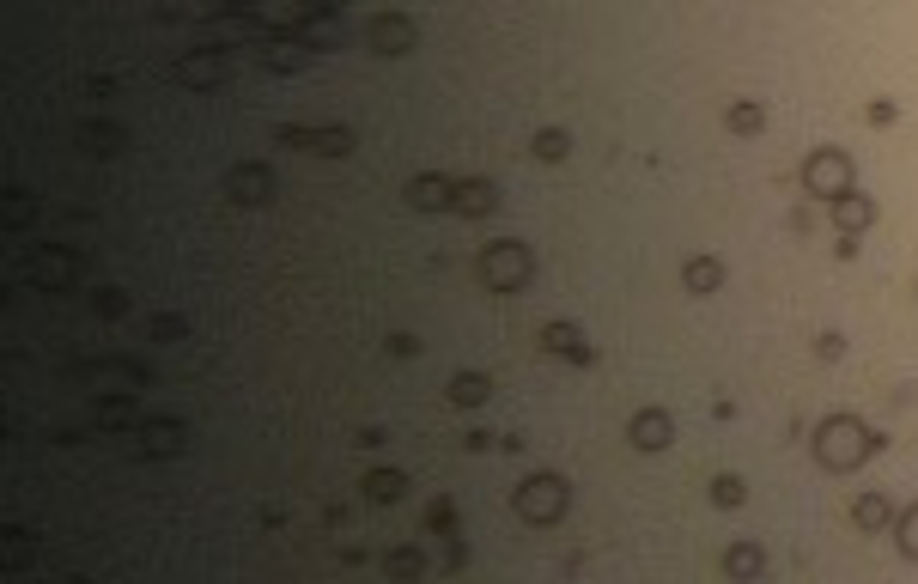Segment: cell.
Instances as JSON below:
<instances>
[{
    "mask_svg": "<svg viewBox=\"0 0 918 584\" xmlns=\"http://www.w3.org/2000/svg\"><path fill=\"white\" fill-rule=\"evenodd\" d=\"M566 505H572V481H566V475H554V469H535V475H523V481H517V493H511V511H517L523 524H535V530L560 524V518H566Z\"/></svg>",
    "mask_w": 918,
    "mask_h": 584,
    "instance_id": "6da1fadb",
    "label": "cell"
},
{
    "mask_svg": "<svg viewBox=\"0 0 918 584\" xmlns=\"http://www.w3.org/2000/svg\"><path fill=\"white\" fill-rule=\"evenodd\" d=\"M876 445H882V438L864 432V420H852V414H833V420L815 426V457H821V469H858Z\"/></svg>",
    "mask_w": 918,
    "mask_h": 584,
    "instance_id": "7a4b0ae2",
    "label": "cell"
},
{
    "mask_svg": "<svg viewBox=\"0 0 918 584\" xmlns=\"http://www.w3.org/2000/svg\"><path fill=\"white\" fill-rule=\"evenodd\" d=\"M475 274H481V286H493V292H517V286H529L535 256H529V244H517V238H493V244L481 250Z\"/></svg>",
    "mask_w": 918,
    "mask_h": 584,
    "instance_id": "3957f363",
    "label": "cell"
},
{
    "mask_svg": "<svg viewBox=\"0 0 918 584\" xmlns=\"http://www.w3.org/2000/svg\"><path fill=\"white\" fill-rule=\"evenodd\" d=\"M803 183H809L815 195H827V201L852 195V159H846V153H833V146H821V153L803 165Z\"/></svg>",
    "mask_w": 918,
    "mask_h": 584,
    "instance_id": "277c9868",
    "label": "cell"
},
{
    "mask_svg": "<svg viewBox=\"0 0 918 584\" xmlns=\"http://www.w3.org/2000/svg\"><path fill=\"white\" fill-rule=\"evenodd\" d=\"M365 49L384 55V61L408 55V49H414V19H402V13H371V19H365Z\"/></svg>",
    "mask_w": 918,
    "mask_h": 584,
    "instance_id": "5b68a950",
    "label": "cell"
},
{
    "mask_svg": "<svg viewBox=\"0 0 918 584\" xmlns=\"http://www.w3.org/2000/svg\"><path fill=\"white\" fill-rule=\"evenodd\" d=\"M225 201H238V207H268V201H274V171L256 165V159L232 165V177H225Z\"/></svg>",
    "mask_w": 918,
    "mask_h": 584,
    "instance_id": "8992f818",
    "label": "cell"
},
{
    "mask_svg": "<svg viewBox=\"0 0 918 584\" xmlns=\"http://www.w3.org/2000/svg\"><path fill=\"white\" fill-rule=\"evenodd\" d=\"M280 140L286 146H311V153H323V159H347L359 146V134L347 122H335V128H280Z\"/></svg>",
    "mask_w": 918,
    "mask_h": 584,
    "instance_id": "52a82bcc",
    "label": "cell"
},
{
    "mask_svg": "<svg viewBox=\"0 0 918 584\" xmlns=\"http://www.w3.org/2000/svg\"><path fill=\"white\" fill-rule=\"evenodd\" d=\"M627 445L633 451H669L675 445V420H669V408H639L633 420H627Z\"/></svg>",
    "mask_w": 918,
    "mask_h": 584,
    "instance_id": "ba28073f",
    "label": "cell"
},
{
    "mask_svg": "<svg viewBox=\"0 0 918 584\" xmlns=\"http://www.w3.org/2000/svg\"><path fill=\"white\" fill-rule=\"evenodd\" d=\"M408 207H414V213H444V207H456V177H444V171L408 177Z\"/></svg>",
    "mask_w": 918,
    "mask_h": 584,
    "instance_id": "9c48e42d",
    "label": "cell"
},
{
    "mask_svg": "<svg viewBox=\"0 0 918 584\" xmlns=\"http://www.w3.org/2000/svg\"><path fill=\"white\" fill-rule=\"evenodd\" d=\"M535 341H542L548 353H560L566 365H590L596 353H590V341H584V329L578 323H542V335H535Z\"/></svg>",
    "mask_w": 918,
    "mask_h": 584,
    "instance_id": "30bf717a",
    "label": "cell"
},
{
    "mask_svg": "<svg viewBox=\"0 0 918 584\" xmlns=\"http://www.w3.org/2000/svg\"><path fill=\"white\" fill-rule=\"evenodd\" d=\"M499 207V183L493 177H456V213L463 219H487Z\"/></svg>",
    "mask_w": 918,
    "mask_h": 584,
    "instance_id": "8fae6325",
    "label": "cell"
},
{
    "mask_svg": "<svg viewBox=\"0 0 918 584\" xmlns=\"http://www.w3.org/2000/svg\"><path fill=\"white\" fill-rule=\"evenodd\" d=\"M444 396H450V408H481V402L493 396V378H487V372H450Z\"/></svg>",
    "mask_w": 918,
    "mask_h": 584,
    "instance_id": "7c38bea8",
    "label": "cell"
},
{
    "mask_svg": "<svg viewBox=\"0 0 918 584\" xmlns=\"http://www.w3.org/2000/svg\"><path fill=\"white\" fill-rule=\"evenodd\" d=\"M359 493H365L371 505H396V499H408V469H371V475L359 481Z\"/></svg>",
    "mask_w": 918,
    "mask_h": 584,
    "instance_id": "4fadbf2b",
    "label": "cell"
},
{
    "mask_svg": "<svg viewBox=\"0 0 918 584\" xmlns=\"http://www.w3.org/2000/svg\"><path fill=\"white\" fill-rule=\"evenodd\" d=\"M681 286L706 299V292H718V286H724V262H718V256H694V262L681 268Z\"/></svg>",
    "mask_w": 918,
    "mask_h": 584,
    "instance_id": "5bb4252c",
    "label": "cell"
},
{
    "mask_svg": "<svg viewBox=\"0 0 918 584\" xmlns=\"http://www.w3.org/2000/svg\"><path fill=\"white\" fill-rule=\"evenodd\" d=\"M724 572H730L736 584H742V578H760V572H767V554H760V542H730Z\"/></svg>",
    "mask_w": 918,
    "mask_h": 584,
    "instance_id": "9a60e30c",
    "label": "cell"
},
{
    "mask_svg": "<svg viewBox=\"0 0 918 584\" xmlns=\"http://www.w3.org/2000/svg\"><path fill=\"white\" fill-rule=\"evenodd\" d=\"M870 219H876V207H870L864 195H839V201H833V226L846 232V238H852V232H864Z\"/></svg>",
    "mask_w": 918,
    "mask_h": 584,
    "instance_id": "2e32d148",
    "label": "cell"
},
{
    "mask_svg": "<svg viewBox=\"0 0 918 584\" xmlns=\"http://www.w3.org/2000/svg\"><path fill=\"white\" fill-rule=\"evenodd\" d=\"M529 153L542 159V165H560V159H572V134H566V128H535Z\"/></svg>",
    "mask_w": 918,
    "mask_h": 584,
    "instance_id": "e0dca14e",
    "label": "cell"
},
{
    "mask_svg": "<svg viewBox=\"0 0 918 584\" xmlns=\"http://www.w3.org/2000/svg\"><path fill=\"white\" fill-rule=\"evenodd\" d=\"M384 572H390L396 584H414V578H426V554H420V542H408V548H390Z\"/></svg>",
    "mask_w": 918,
    "mask_h": 584,
    "instance_id": "ac0fdd59",
    "label": "cell"
},
{
    "mask_svg": "<svg viewBox=\"0 0 918 584\" xmlns=\"http://www.w3.org/2000/svg\"><path fill=\"white\" fill-rule=\"evenodd\" d=\"M852 518H858V530H882V524H894V499L888 493H864Z\"/></svg>",
    "mask_w": 918,
    "mask_h": 584,
    "instance_id": "d6986e66",
    "label": "cell"
},
{
    "mask_svg": "<svg viewBox=\"0 0 918 584\" xmlns=\"http://www.w3.org/2000/svg\"><path fill=\"white\" fill-rule=\"evenodd\" d=\"M177 73H183V80H189V86H213V80H219V73H225V67H219V55L195 49L189 61H177Z\"/></svg>",
    "mask_w": 918,
    "mask_h": 584,
    "instance_id": "ffe728a7",
    "label": "cell"
},
{
    "mask_svg": "<svg viewBox=\"0 0 918 584\" xmlns=\"http://www.w3.org/2000/svg\"><path fill=\"white\" fill-rule=\"evenodd\" d=\"M742 499H748V481H742V475H730V469H724V475H712V505H724V511H730V505H742Z\"/></svg>",
    "mask_w": 918,
    "mask_h": 584,
    "instance_id": "44dd1931",
    "label": "cell"
},
{
    "mask_svg": "<svg viewBox=\"0 0 918 584\" xmlns=\"http://www.w3.org/2000/svg\"><path fill=\"white\" fill-rule=\"evenodd\" d=\"M724 122H730L736 134H760V122H767V110H760V104H748V98H742V104H730V116H724Z\"/></svg>",
    "mask_w": 918,
    "mask_h": 584,
    "instance_id": "7402d4cb",
    "label": "cell"
},
{
    "mask_svg": "<svg viewBox=\"0 0 918 584\" xmlns=\"http://www.w3.org/2000/svg\"><path fill=\"white\" fill-rule=\"evenodd\" d=\"M426 530H438V536L456 542V505H450V499H432V505H426Z\"/></svg>",
    "mask_w": 918,
    "mask_h": 584,
    "instance_id": "603a6c76",
    "label": "cell"
},
{
    "mask_svg": "<svg viewBox=\"0 0 918 584\" xmlns=\"http://www.w3.org/2000/svg\"><path fill=\"white\" fill-rule=\"evenodd\" d=\"M900 554H906V560H918V505H906V511H900Z\"/></svg>",
    "mask_w": 918,
    "mask_h": 584,
    "instance_id": "cb8c5ba5",
    "label": "cell"
},
{
    "mask_svg": "<svg viewBox=\"0 0 918 584\" xmlns=\"http://www.w3.org/2000/svg\"><path fill=\"white\" fill-rule=\"evenodd\" d=\"M152 335H159V341H177V335H183V317H152Z\"/></svg>",
    "mask_w": 918,
    "mask_h": 584,
    "instance_id": "d4e9b609",
    "label": "cell"
},
{
    "mask_svg": "<svg viewBox=\"0 0 918 584\" xmlns=\"http://www.w3.org/2000/svg\"><path fill=\"white\" fill-rule=\"evenodd\" d=\"M390 353H396V359H414V353H420V335H390Z\"/></svg>",
    "mask_w": 918,
    "mask_h": 584,
    "instance_id": "484cf974",
    "label": "cell"
},
{
    "mask_svg": "<svg viewBox=\"0 0 918 584\" xmlns=\"http://www.w3.org/2000/svg\"><path fill=\"white\" fill-rule=\"evenodd\" d=\"M98 311H104V317H122L128 299H122V292H98Z\"/></svg>",
    "mask_w": 918,
    "mask_h": 584,
    "instance_id": "4316f807",
    "label": "cell"
},
{
    "mask_svg": "<svg viewBox=\"0 0 918 584\" xmlns=\"http://www.w3.org/2000/svg\"><path fill=\"white\" fill-rule=\"evenodd\" d=\"M894 116H900V110H894V104H870V122H876V128H888V122H894Z\"/></svg>",
    "mask_w": 918,
    "mask_h": 584,
    "instance_id": "83f0119b",
    "label": "cell"
},
{
    "mask_svg": "<svg viewBox=\"0 0 918 584\" xmlns=\"http://www.w3.org/2000/svg\"><path fill=\"white\" fill-rule=\"evenodd\" d=\"M13 207H7V219H31V195H7Z\"/></svg>",
    "mask_w": 918,
    "mask_h": 584,
    "instance_id": "f1b7e54d",
    "label": "cell"
}]
</instances>
